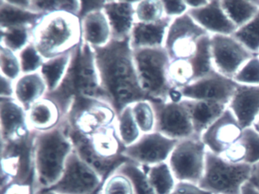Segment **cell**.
Segmentation results:
<instances>
[{
  "label": "cell",
  "instance_id": "1",
  "mask_svg": "<svg viewBox=\"0 0 259 194\" xmlns=\"http://www.w3.org/2000/svg\"><path fill=\"white\" fill-rule=\"evenodd\" d=\"M95 51L103 89L117 114L125 107L147 99L139 84L128 40H113Z\"/></svg>",
  "mask_w": 259,
  "mask_h": 194
},
{
  "label": "cell",
  "instance_id": "2",
  "mask_svg": "<svg viewBox=\"0 0 259 194\" xmlns=\"http://www.w3.org/2000/svg\"><path fill=\"white\" fill-rule=\"evenodd\" d=\"M73 151L66 117L55 128L35 132L34 189H47L55 184L61 177L66 162Z\"/></svg>",
  "mask_w": 259,
  "mask_h": 194
},
{
  "label": "cell",
  "instance_id": "3",
  "mask_svg": "<svg viewBox=\"0 0 259 194\" xmlns=\"http://www.w3.org/2000/svg\"><path fill=\"white\" fill-rule=\"evenodd\" d=\"M31 42L45 60L70 52L81 43L80 18L65 12L45 15L33 28Z\"/></svg>",
  "mask_w": 259,
  "mask_h": 194
},
{
  "label": "cell",
  "instance_id": "4",
  "mask_svg": "<svg viewBox=\"0 0 259 194\" xmlns=\"http://www.w3.org/2000/svg\"><path fill=\"white\" fill-rule=\"evenodd\" d=\"M139 84L148 100L169 101L172 90L168 80L171 60L164 48H144L133 51Z\"/></svg>",
  "mask_w": 259,
  "mask_h": 194
},
{
  "label": "cell",
  "instance_id": "5",
  "mask_svg": "<svg viewBox=\"0 0 259 194\" xmlns=\"http://www.w3.org/2000/svg\"><path fill=\"white\" fill-rule=\"evenodd\" d=\"M251 171L252 165L231 163L207 149L204 174L198 185L211 194H241Z\"/></svg>",
  "mask_w": 259,
  "mask_h": 194
},
{
  "label": "cell",
  "instance_id": "6",
  "mask_svg": "<svg viewBox=\"0 0 259 194\" xmlns=\"http://www.w3.org/2000/svg\"><path fill=\"white\" fill-rule=\"evenodd\" d=\"M35 132L14 141H1V189L12 183L34 186Z\"/></svg>",
  "mask_w": 259,
  "mask_h": 194
},
{
  "label": "cell",
  "instance_id": "7",
  "mask_svg": "<svg viewBox=\"0 0 259 194\" xmlns=\"http://www.w3.org/2000/svg\"><path fill=\"white\" fill-rule=\"evenodd\" d=\"M117 113L106 101L77 96L66 118L69 128L85 137L116 126Z\"/></svg>",
  "mask_w": 259,
  "mask_h": 194
},
{
  "label": "cell",
  "instance_id": "8",
  "mask_svg": "<svg viewBox=\"0 0 259 194\" xmlns=\"http://www.w3.org/2000/svg\"><path fill=\"white\" fill-rule=\"evenodd\" d=\"M207 150L200 138L179 141L167 162L176 180L198 184L204 174Z\"/></svg>",
  "mask_w": 259,
  "mask_h": 194
},
{
  "label": "cell",
  "instance_id": "9",
  "mask_svg": "<svg viewBox=\"0 0 259 194\" xmlns=\"http://www.w3.org/2000/svg\"><path fill=\"white\" fill-rule=\"evenodd\" d=\"M104 181L99 173L74 150L60 180L47 189L57 194H92L101 189Z\"/></svg>",
  "mask_w": 259,
  "mask_h": 194
},
{
  "label": "cell",
  "instance_id": "10",
  "mask_svg": "<svg viewBox=\"0 0 259 194\" xmlns=\"http://www.w3.org/2000/svg\"><path fill=\"white\" fill-rule=\"evenodd\" d=\"M72 71L78 96L110 103L102 88L94 48L81 42L74 55Z\"/></svg>",
  "mask_w": 259,
  "mask_h": 194
},
{
  "label": "cell",
  "instance_id": "11",
  "mask_svg": "<svg viewBox=\"0 0 259 194\" xmlns=\"http://www.w3.org/2000/svg\"><path fill=\"white\" fill-rule=\"evenodd\" d=\"M207 34H210L186 13L172 19L163 48L171 60H189L196 53L200 40Z\"/></svg>",
  "mask_w": 259,
  "mask_h": 194
},
{
  "label": "cell",
  "instance_id": "12",
  "mask_svg": "<svg viewBox=\"0 0 259 194\" xmlns=\"http://www.w3.org/2000/svg\"><path fill=\"white\" fill-rule=\"evenodd\" d=\"M151 101L155 110V131L179 141L196 137L189 110L183 99L178 102Z\"/></svg>",
  "mask_w": 259,
  "mask_h": 194
},
{
  "label": "cell",
  "instance_id": "13",
  "mask_svg": "<svg viewBox=\"0 0 259 194\" xmlns=\"http://www.w3.org/2000/svg\"><path fill=\"white\" fill-rule=\"evenodd\" d=\"M212 63L217 72L233 80L240 68L255 54L232 35H210Z\"/></svg>",
  "mask_w": 259,
  "mask_h": 194
},
{
  "label": "cell",
  "instance_id": "14",
  "mask_svg": "<svg viewBox=\"0 0 259 194\" xmlns=\"http://www.w3.org/2000/svg\"><path fill=\"white\" fill-rule=\"evenodd\" d=\"M178 142L159 132H151L142 135L136 143L125 148L122 156L142 166H154L167 162Z\"/></svg>",
  "mask_w": 259,
  "mask_h": 194
},
{
  "label": "cell",
  "instance_id": "15",
  "mask_svg": "<svg viewBox=\"0 0 259 194\" xmlns=\"http://www.w3.org/2000/svg\"><path fill=\"white\" fill-rule=\"evenodd\" d=\"M237 83L216 70L180 89L183 99L210 101L228 106Z\"/></svg>",
  "mask_w": 259,
  "mask_h": 194
},
{
  "label": "cell",
  "instance_id": "16",
  "mask_svg": "<svg viewBox=\"0 0 259 194\" xmlns=\"http://www.w3.org/2000/svg\"><path fill=\"white\" fill-rule=\"evenodd\" d=\"M242 131L243 129L236 117L227 107L202 133L201 139L207 149L221 156L228 147L240 139Z\"/></svg>",
  "mask_w": 259,
  "mask_h": 194
},
{
  "label": "cell",
  "instance_id": "17",
  "mask_svg": "<svg viewBox=\"0 0 259 194\" xmlns=\"http://www.w3.org/2000/svg\"><path fill=\"white\" fill-rule=\"evenodd\" d=\"M32 133L25 107L15 98H0L1 141L17 140Z\"/></svg>",
  "mask_w": 259,
  "mask_h": 194
},
{
  "label": "cell",
  "instance_id": "18",
  "mask_svg": "<svg viewBox=\"0 0 259 194\" xmlns=\"http://www.w3.org/2000/svg\"><path fill=\"white\" fill-rule=\"evenodd\" d=\"M136 1L105 0L104 10L111 27L113 40L125 42L130 39L137 22Z\"/></svg>",
  "mask_w": 259,
  "mask_h": 194
},
{
  "label": "cell",
  "instance_id": "19",
  "mask_svg": "<svg viewBox=\"0 0 259 194\" xmlns=\"http://www.w3.org/2000/svg\"><path fill=\"white\" fill-rule=\"evenodd\" d=\"M187 13L210 35H233L237 30V27L224 12L221 0H209L205 7L197 10H189Z\"/></svg>",
  "mask_w": 259,
  "mask_h": 194
},
{
  "label": "cell",
  "instance_id": "20",
  "mask_svg": "<svg viewBox=\"0 0 259 194\" xmlns=\"http://www.w3.org/2000/svg\"><path fill=\"white\" fill-rule=\"evenodd\" d=\"M227 107L243 130L253 127L259 115V86L238 85Z\"/></svg>",
  "mask_w": 259,
  "mask_h": 194
},
{
  "label": "cell",
  "instance_id": "21",
  "mask_svg": "<svg viewBox=\"0 0 259 194\" xmlns=\"http://www.w3.org/2000/svg\"><path fill=\"white\" fill-rule=\"evenodd\" d=\"M80 20L81 42L94 49L105 48L113 41L111 27L104 8L89 12Z\"/></svg>",
  "mask_w": 259,
  "mask_h": 194
},
{
  "label": "cell",
  "instance_id": "22",
  "mask_svg": "<svg viewBox=\"0 0 259 194\" xmlns=\"http://www.w3.org/2000/svg\"><path fill=\"white\" fill-rule=\"evenodd\" d=\"M172 19L165 17L154 23L136 22L128 39L132 50L163 48Z\"/></svg>",
  "mask_w": 259,
  "mask_h": 194
},
{
  "label": "cell",
  "instance_id": "23",
  "mask_svg": "<svg viewBox=\"0 0 259 194\" xmlns=\"http://www.w3.org/2000/svg\"><path fill=\"white\" fill-rule=\"evenodd\" d=\"M28 124L33 131L44 132L55 128L63 121V112L52 98L46 96L27 110Z\"/></svg>",
  "mask_w": 259,
  "mask_h": 194
},
{
  "label": "cell",
  "instance_id": "24",
  "mask_svg": "<svg viewBox=\"0 0 259 194\" xmlns=\"http://www.w3.org/2000/svg\"><path fill=\"white\" fill-rule=\"evenodd\" d=\"M48 93V86L39 72L22 74L15 82V98L26 110Z\"/></svg>",
  "mask_w": 259,
  "mask_h": 194
},
{
  "label": "cell",
  "instance_id": "25",
  "mask_svg": "<svg viewBox=\"0 0 259 194\" xmlns=\"http://www.w3.org/2000/svg\"><path fill=\"white\" fill-rule=\"evenodd\" d=\"M183 101L189 110L195 136L200 139L207 127L227 108V106L210 101L190 99Z\"/></svg>",
  "mask_w": 259,
  "mask_h": 194
},
{
  "label": "cell",
  "instance_id": "26",
  "mask_svg": "<svg viewBox=\"0 0 259 194\" xmlns=\"http://www.w3.org/2000/svg\"><path fill=\"white\" fill-rule=\"evenodd\" d=\"M76 49L45 60L39 72L48 86V95L56 92L64 81L70 69Z\"/></svg>",
  "mask_w": 259,
  "mask_h": 194
},
{
  "label": "cell",
  "instance_id": "27",
  "mask_svg": "<svg viewBox=\"0 0 259 194\" xmlns=\"http://www.w3.org/2000/svg\"><path fill=\"white\" fill-rule=\"evenodd\" d=\"M45 15L15 7L8 0H0V28L27 26L34 28Z\"/></svg>",
  "mask_w": 259,
  "mask_h": 194
},
{
  "label": "cell",
  "instance_id": "28",
  "mask_svg": "<svg viewBox=\"0 0 259 194\" xmlns=\"http://www.w3.org/2000/svg\"><path fill=\"white\" fill-rule=\"evenodd\" d=\"M116 131L119 141L125 148L136 143L143 135L135 120L131 105L122 109L118 113Z\"/></svg>",
  "mask_w": 259,
  "mask_h": 194
},
{
  "label": "cell",
  "instance_id": "29",
  "mask_svg": "<svg viewBox=\"0 0 259 194\" xmlns=\"http://www.w3.org/2000/svg\"><path fill=\"white\" fill-rule=\"evenodd\" d=\"M221 6L232 22L239 28L259 11L252 0H221Z\"/></svg>",
  "mask_w": 259,
  "mask_h": 194
},
{
  "label": "cell",
  "instance_id": "30",
  "mask_svg": "<svg viewBox=\"0 0 259 194\" xmlns=\"http://www.w3.org/2000/svg\"><path fill=\"white\" fill-rule=\"evenodd\" d=\"M150 183L156 194H170L177 180L168 162L145 167Z\"/></svg>",
  "mask_w": 259,
  "mask_h": 194
},
{
  "label": "cell",
  "instance_id": "31",
  "mask_svg": "<svg viewBox=\"0 0 259 194\" xmlns=\"http://www.w3.org/2000/svg\"><path fill=\"white\" fill-rule=\"evenodd\" d=\"M33 28L27 26H12L0 28V46L8 48L19 54L32 41Z\"/></svg>",
  "mask_w": 259,
  "mask_h": 194
},
{
  "label": "cell",
  "instance_id": "32",
  "mask_svg": "<svg viewBox=\"0 0 259 194\" xmlns=\"http://www.w3.org/2000/svg\"><path fill=\"white\" fill-rule=\"evenodd\" d=\"M115 171L130 179L135 194H156L150 183L145 167L128 160L119 165Z\"/></svg>",
  "mask_w": 259,
  "mask_h": 194
},
{
  "label": "cell",
  "instance_id": "33",
  "mask_svg": "<svg viewBox=\"0 0 259 194\" xmlns=\"http://www.w3.org/2000/svg\"><path fill=\"white\" fill-rule=\"evenodd\" d=\"M168 80L171 87L178 90L195 82V69L190 60H171L168 67Z\"/></svg>",
  "mask_w": 259,
  "mask_h": 194
},
{
  "label": "cell",
  "instance_id": "34",
  "mask_svg": "<svg viewBox=\"0 0 259 194\" xmlns=\"http://www.w3.org/2000/svg\"><path fill=\"white\" fill-rule=\"evenodd\" d=\"M31 10L41 15H48L57 12H65L71 13L80 18L82 10V1L79 0H49V1H39L32 0Z\"/></svg>",
  "mask_w": 259,
  "mask_h": 194
},
{
  "label": "cell",
  "instance_id": "35",
  "mask_svg": "<svg viewBox=\"0 0 259 194\" xmlns=\"http://www.w3.org/2000/svg\"><path fill=\"white\" fill-rule=\"evenodd\" d=\"M233 37L255 55L259 54V11L245 25L233 34Z\"/></svg>",
  "mask_w": 259,
  "mask_h": 194
},
{
  "label": "cell",
  "instance_id": "36",
  "mask_svg": "<svg viewBox=\"0 0 259 194\" xmlns=\"http://www.w3.org/2000/svg\"><path fill=\"white\" fill-rule=\"evenodd\" d=\"M131 107L135 120L143 134L155 131V110L150 100H141L132 104Z\"/></svg>",
  "mask_w": 259,
  "mask_h": 194
},
{
  "label": "cell",
  "instance_id": "37",
  "mask_svg": "<svg viewBox=\"0 0 259 194\" xmlns=\"http://www.w3.org/2000/svg\"><path fill=\"white\" fill-rule=\"evenodd\" d=\"M136 16L137 22L142 23H154L164 19L161 0L136 1Z\"/></svg>",
  "mask_w": 259,
  "mask_h": 194
},
{
  "label": "cell",
  "instance_id": "38",
  "mask_svg": "<svg viewBox=\"0 0 259 194\" xmlns=\"http://www.w3.org/2000/svg\"><path fill=\"white\" fill-rule=\"evenodd\" d=\"M0 75L16 82L22 75L19 54L0 46Z\"/></svg>",
  "mask_w": 259,
  "mask_h": 194
},
{
  "label": "cell",
  "instance_id": "39",
  "mask_svg": "<svg viewBox=\"0 0 259 194\" xmlns=\"http://www.w3.org/2000/svg\"><path fill=\"white\" fill-rule=\"evenodd\" d=\"M101 194H135V192L130 179L114 171L103 183Z\"/></svg>",
  "mask_w": 259,
  "mask_h": 194
},
{
  "label": "cell",
  "instance_id": "40",
  "mask_svg": "<svg viewBox=\"0 0 259 194\" xmlns=\"http://www.w3.org/2000/svg\"><path fill=\"white\" fill-rule=\"evenodd\" d=\"M239 140L245 148V163L250 165L259 163V132L254 127L244 129Z\"/></svg>",
  "mask_w": 259,
  "mask_h": 194
},
{
  "label": "cell",
  "instance_id": "41",
  "mask_svg": "<svg viewBox=\"0 0 259 194\" xmlns=\"http://www.w3.org/2000/svg\"><path fill=\"white\" fill-rule=\"evenodd\" d=\"M18 54L20 60L22 74L40 72L46 60L32 42Z\"/></svg>",
  "mask_w": 259,
  "mask_h": 194
},
{
  "label": "cell",
  "instance_id": "42",
  "mask_svg": "<svg viewBox=\"0 0 259 194\" xmlns=\"http://www.w3.org/2000/svg\"><path fill=\"white\" fill-rule=\"evenodd\" d=\"M239 85L259 86V56L248 60L233 78Z\"/></svg>",
  "mask_w": 259,
  "mask_h": 194
},
{
  "label": "cell",
  "instance_id": "43",
  "mask_svg": "<svg viewBox=\"0 0 259 194\" xmlns=\"http://www.w3.org/2000/svg\"><path fill=\"white\" fill-rule=\"evenodd\" d=\"M223 159L233 164L245 163V151L240 140H238L221 154Z\"/></svg>",
  "mask_w": 259,
  "mask_h": 194
},
{
  "label": "cell",
  "instance_id": "44",
  "mask_svg": "<svg viewBox=\"0 0 259 194\" xmlns=\"http://www.w3.org/2000/svg\"><path fill=\"white\" fill-rule=\"evenodd\" d=\"M162 4L165 16L170 19L180 17L189 11L186 1H162Z\"/></svg>",
  "mask_w": 259,
  "mask_h": 194
},
{
  "label": "cell",
  "instance_id": "45",
  "mask_svg": "<svg viewBox=\"0 0 259 194\" xmlns=\"http://www.w3.org/2000/svg\"><path fill=\"white\" fill-rule=\"evenodd\" d=\"M170 194H211L201 189L198 184L190 182L177 181Z\"/></svg>",
  "mask_w": 259,
  "mask_h": 194
},
{
  "label": "cell",
  "instance_id": "46",
  "mask_svg": "<svg viewBox=\"0 0 259 194\" xmlns=\"http://www.w3.org/2000/svg\"><path fill=\"white\" fill-rule=\"evenodd\" d=\"M35 189L32 185L12 183L1 189V194H34Z\"/></svg>",
  "mask_w": 259,
  "mask_h": 194
},
{
  "label": "cell",
  "instance_id": "47",
  "mask_svg": "<svg viewBox=\"0 0 259 194\" xmlns=\"http://www.w3.org/2000/svg\"><path fill=\"white\" fill-rule=\"evenodd\" d=\"M0 98H15V81L0 75Z\"/></svg>",
  "mask_w": 259,
  "mask_h": 194
},
{
  "label": "cell",
  "instance_id": "48",
  "mask_svg": "<svg viewBox=\"0 0 259 194\" xmlns=\"http://www.w3.org/2000/svg\"><path fill=\"white\" fill-rule=\"evenodd\" d=\"M208 2L209 0H186V4L189 10H197L205 7Z\"/></svg>",
  "mask_w": 259,
  "mask_h": 194
},
{
  "label": "cell",
  "instance_id": "49",
  "mask_svg": "<svg viewBox=\"0 0 259 194\" xmlns=\"http://www.w3.org/2000/svg\"><path fill=\"white\" fill-rule=\"evenodd\" d=\"M241 194H259V189L251 182L248 181L241 188Z\"/></svg>",
  "mask_w": 259,
  "mask_h": 194
},
{
  "label": "cell",
  "instance_id": "50",
  "mask_svg": "<svg viewBox=\"0 0 259 194\" xmlns=\"http://www.w3.org/2000/svg\"><path fill=\"white\" fill-rule=\"evenodd\" d=\"M249 181L259 189V163L252 165V171Z\"/></svg>",
  "mask_w": 259,
  "mask_h": 194
},
{
  "label": "cell",
  "instance_id": "51",
  "mask_svg": "<svg viewBox=\"0 0 259 194\" xmlns=\"http://www.w3.org/2000/svg\"><path fill=\"white\" fill-rule=\"evenodd\" d=\"M100 190L97 191V192H94L92 194H98L100 192ZM34 194H57L55 193V192H52V191L48 190L47 189H35V192H34Z\"/></svg>",
  "mask_w": 259,
  "mask_h": 194
},
{
  "label": "cell",
  "instance_id": "52",
  "mask_svg": "<svg viewBox=\"0 0 259 194\" xmlns=\"http://www.w3.org/2000/svg\"><path fill=\"white\" fill-rule=\"evenodd\" d=\"M254 126L259 127V115L258 117H257V120H256L255 124H254Z\"/></svg>",
  "mask_w": 259,
  "mask_h": 194
},
{
  "label": "cell",
  "instance_id": "53",
  "mask_svg": "<svg viewBox=\"0 0 259 194\" xmlns=\"http://www.w3.org/2000/svg\"><path fill=\"white\" fill-rule=\"evenodd\" d=\"M253 127H254V128H255V129H256V130H257V131H258V132H259V127H255V126H253Z\"/></svg>",
  "mask_w": 259,
  "mask_h": 194
},
{
  "label": "cell",
  "instance_id": "54",
  "mask_svg": "<svg viewBox=\"0 0 259 194\" xmlns=\"http://www.w3.org/2000/svg\"><path fill=\"white\" fill-rule=\"evenodd\" d=\"M98 194H101V191H100V192Z\"/></svg>",
  "mask_w": 259,
  "mask_h": 194
},
{
  "label": "cell",
  "instance_id": "55",
  "mask_svg": "<svg viewBox=\"0 0 259 194\" xmlns=\"http://www.w3.org/2000/svg\"><path fill=\"white\" fill-rule=\"evenodd\" d=\"M258 56H259V54H258Z\"/></svg>",
  "mask_w": 259,
  "mask_h": 194
}]
</instances>
